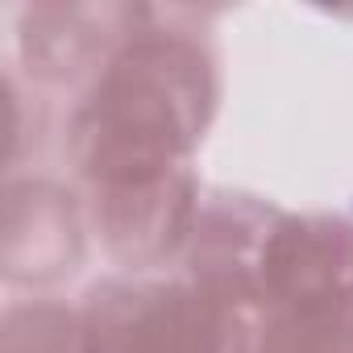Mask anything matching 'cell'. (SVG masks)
<instances>
[{
    "label": "cell",
    "mask_w": 353,
    "mask_h": 353,
    "mask_svg": "<svg viewBox=\"0 0 353 353\" xmlns=\"http://www.w3.org/2000/svg\"><path fill=\"white\" fill-rule=\"evenodd\" d=\"M137 26L104 54V67L71 121V154L92 204L166 188L192 174L188 154L216 112V59L196 30Z\"/></svg>",
    "instance_id": "6da1fadb"
},
{
    "label": "cell",
    "mask_w": 353,
    "mask_h": 353,
    "mask_svg": "<svg viewBox=\"0 0 353 353\" xmlns=\"http://www.w3.org/2000/svg\"><path fill=\"white\" fill-rule=\"evenodd\" d=\"M183 262V274L245 316L353 303V225L345 216H295L258 196H212L196 212Z\"/></svg>",
    "instance_id": "7a4b0ae2"
},
{
    "label": "cell",
    "mask_w": 353,
    "mask_h": 353,
    "mask_svg": "<svg viewBox=\"0 0 353 353\" xmlns=\"http://www.w3.org/2000/svg\"><path fill=\"white\" fill-rule=\"evenodd\" d=\"M254 328L192 274H121L88 291L79 353H250Z\"/></svg>",
    "instance_id": "3957f363"
},
{
    "label": "cell",
    "mask_w": 353,
    "mask_h": 353,
    "mask_svg": "<svg viewBox=\"0 0 353 353\" xmlns=\"http://www.w3.org/2000/svg\"><path fill=\"white\" fill-rule=\"evenodd\" d=\"M250 353H353V303L262 316Z\"/></svg>",
    "instance_id": "277c9868"
}]
</instances>
